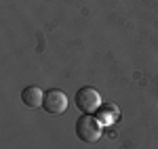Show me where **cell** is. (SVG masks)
I'll list each match as a JSON object with an SVG mask.
<instances>
[{"label": "cell", "mask_w": 158, "mask_h": 149, "mask_svg": "<svg viewBox=\"0 0 158 149\" xmlns=\"http://www.w3.org/2000/svg\"><path fill=\"white\" fill-rule=\"evenodd\" d=\"M74 103L82 113H95L101 109V95L93 86H82L76 92Z\"/></svg>", "instance_id": "obj_2"}, {"label": "cell", "mask_w": 158, "mask_h": 149, "mask_svg": "<svg viewBox=\"0 0 158 149\" xmlns=\"http://www.w3.org/2000/svg\"><path fill=\"white\" fill-rule=\"evenodd\" d=\"M116 116H118V109H116V105H103V107L99 109L101 124H103V122H112V120H116Z\"/></svg>", "instance_id": "obj_5"}, {"label": "cell", "mask_w": 158, "mask_h": 149, "mask_svg": "<svg viewBox=\"0 0 158 149\" xmlns=\"http://www.w3.org/2000/svg\"><path fill=\"white\" fill-rule=\"evenodd\" d=\"M101 135H103V126H101V120H97L95 116L82 113L76 120V137L82 143H97Z\"/></svg>", "instance_id": "obj_1"}, {"label": "cell", "mask_w": 158, "mask_h": 149, "mask_svg": "<svg viewBox=\"0 0 158 149\" xmlns=\"http://www.w3.org/2000/svg\"><path fill=\"white\" fill-rule=\"evenodd\" d=\"M42 107H44V112L49 113H63L68 109V95L59 90V88H51L44 92V101H42Z\"/></svg>", "instance_id": "obj_3"}, {"label": "cell", "mask_w": 158, "mask_h": 149, "mask_svg": "<svg viewBox=\"0 0 158 149\" xmlns=\"http://www.w3.org/2000/svg\"><path fill=\"white\" fill-rule=\"evenodd\" d=\"M21 101H23V105L36 109V107L42 105V101H44V92L38 86H25L23 90H21Z\"/></svg>", "instance_id": "obj_4"}]
</instances>
